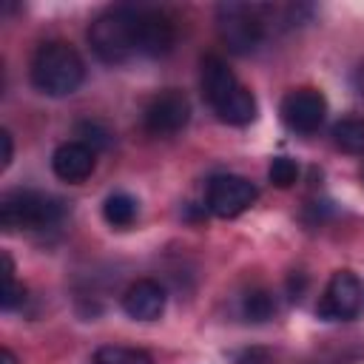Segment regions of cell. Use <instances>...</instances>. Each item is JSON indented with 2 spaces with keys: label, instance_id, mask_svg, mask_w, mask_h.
Returning <instances> with one entry per match:
<instances>
[{
  "label": "cell",
  "instance_id": "cell-2",
  "mask_svg": "<svg viewBox=\"0 0 364 364\" xmlns=\"http://www.w3.org/2000/svg\"><path fill=\"white\" fill-rule=\"evenodd\" d=\"M136 23H139V9L136 6H111L102 14L94 17L88 28V43L91 51L108 63H125L131 54H136Z\"/></svg>",
  "mask_w": 364,
  "mask_h": 364
},
{
  "label": "cell",
  "instance_id": "cell-13",
  "mask_svg": "<svg viewBox=\"0 0 364 364\" xmlns=\"http://www.w3.org/2000/svg\"><path fill=\"white\" fill-rule=\"evenodd\" d=\"M213 111L228 125H247L256 119V97L245 85H236L222 102L213 105Z\"/></svg>",
  "mask_w": 364,
  "mask_h": 364
},
{
  "label": "cell",
  "instance_id": "cell-17",
  "mask_svg": "<svg viewBox=\"0 0 364 364\" xmlns=\"http://www.w3.org/2000/svg\"><path fill=\"white\" fill-rule=\"evenodd\" d=\"M74 134H77V142L88 145L94 154L102 151V148H108V145H111V136H114V134H111L102 122H97V119H82V122H77Z\"/></svg>",
  "mask_w": 364,
  "mask_h": 364
},
{
  "label": "cell",
  "instance_id": "cell-7",
  "mask_svg": "<svg viewBox=\"0 0 364 364\" xmlns=\"http://www.w3.org/2000/svg\"><path fill=\"white\" fill-rule=\"evenodd\" d=\"M208 210L219 219H233L256 202V185L236 173H219L208 182Z\"/></svg>",
  "mask_w": 364,
  "mask_h": 364
},
{
  "label": "cell",
  "instance_id": "cell-18",
  "mask_svg": "<svg viewBox=\"0 0 364 364\" xmlns=\"http://www.w3.org/2000/svg\"><path fill=\"white\" fill-rule=\"evenodd\" d=\"M242 310H245V316L250 318V321H267L273 313H276V301H273V296L267 293V290H250L247 296H245V301H242Z\"/></svg>",
  "mask_w": 364,
  "mask_h": 364
},
{
  "label": "cell",
  "instance_id": "cell-8",
  "mask_svg": "<svg viewBox=\"0 0 364 364\" xmlns=\"http://www.w3.org/2000/svg\"><path fill=\"white\" fill-rule=\"evenodd\" d=\"M324 114H327V100L316 88H293L282 100V119L290 131L313 134L321 128Z\"/></svg>",
  "mask_w": 364,
  "mask_h": 364
},
{
  "label": "cell",
  "instance_id": "cell-14",
  "mask_svg": "<svg viewBox=\"0 0 364 364\" xmlns=\"http://www.w3.org/2000/svg\"><path fill=\"white\" fill-rule=\"evenodd\" d=\"M136 210H139L136 199L131 193H122V191L111 193L105 199V205H102V216H105V222L111 228H131L134 219H136Z\"/></svg>",
  "mask_w": 364,
  "mask_h": 364
},
{
  "label": "cell",
  "instance_id": "cell-20",
  "mask_svg": "<svg viewBox=\"0 0 364 364\" xmlns=\"http://www.w3.org/2000/svg\"><path fill=\"white\" fill-rule=\"evenodd\" d=\"M236 364H273V355L264 347H247L236 355Z\"/></svg>",
  "mask_w": 364,
  "mask_h": 364
},
{
  "label": "cell",
  "instance_id": "cell-4",
  "mask_svg": "<svg viewBox=\"0 0 364 364\" xmlns=\"http://www.w3.org/2000/svg\"><path fill=\"white\" fill-rule=\"evenodd\" d=\"M216 31L230 54L245 57L259 48V43L264 37V23L259 17V9H253V6L222 3L216 9Z\"/></svg>",
  "mask_w": 364,
  "mask_h": 364
},
{
  "label": "cell",
  "instance_id": "cell-22",
  "mask_svg": "<svg viewBox=\"0 0 364 364\" xmlns=\"http://www.w3.org/2000/svg\"><path fill=\"white\" fill-rule=\"evenodd\" d=\"M0 364H17V355H14L9 347H3V350H0Z\"/></svg>",
  "mask_w": 364,
  "mask_h": 364
},
{
  "label": "cell",
  "instance_id": "cell-12",
  "mask_svg": "<svg viewBox=\"0 0 364 364\" xmlns=\"http://www.w3.org/2000/svg\"><path fill=\"white\" fill-rule=\"evenodd\" d=\"M199 82H202V94L205 100L210 102V108L216 102H222L236 85H242L236 80V74L228 68V63L219 57V54H208L202 57V74H199Z\"/></svg>",
  "mask_w": 364,
  "mask_h": 364
},
{
  "label": "cell",
  "instance_id": "cell-10",
  "mask_svg": "<svg viewBox=\"0 0 364 364\" xmlns=\"http://www.w3.org/2000/svg\"><path fill=\"white\" fill-rule=\"evenodd\" d=\"M94 168H97V154L88 145L77 142V139L57 145L54 154H51V171L63 182H71V185L85 182L94 173Z\"/></svg>",
  "mask_w": 364,
  "mask_h": 364
},
{
  "label": "cell",
  "instance_id": "cell-21",
  "mask_svg": "<svg viewBox=\"0 0 364 364\" xmlns=\"http://www.w3.org/2000/svg\"><path fill=\"white\" fill-rule=\"evenodd\" d=\"M0 142H3V156H0V168L6 171L11 165V156H14V145H11V134L3 128L0 131Z\"/></svg>",
  "mask_w": 364,
  "mask_h": 364
},
{
  "label": "cell",
  "instance_id": "cell-6",
  "mask_svg": "<svg viewBox=\"0 0 364 364\" xmlns=\"http://www.w3.org/2000/svg\"><path fill=\"white\" fill-rule=\"evenodd\" d=\"M188 119H191V102L176 88H165L154 94L142 111V125L151 136H171L182 131Z\"/></svg>",
  "mask_w": 364,
  "mask_h": 364
},
{
  "label": "cell",
  "instance_id": "cell-16",
  "mask_svg": "<svg viewBox=\"0 0 364 364\" xmlns=\"http://www.w3.org/2000/svg\"><path fill=\"white\" fill-rule=\"evenodd\" d=\"M94 364H154V358L139 347L105 344L94 353Z\"/></svg>",
  "mask_w": 364,
  "mask_h": 364
},
{
  "label": "cell",
  "instance_id": "cell-19",
  "mask_svg": "<svg viewBox=\"0 0 364 364\" xmlns=\"http://www.w3.org/2000/svg\"><path fill=\"white\" fill-rule=\"evenodd\" d=\"M267 176H270V182L276 188H290L299 179V165L293 159H287V156H276L270 162V168H267Z\"/></svg>",
  "mask_w": 364,
  "mask_h": 364
},
{
  "label": "cell",
  "instance_id": "cell-1",
  "mask_svg": "<svg viewBox=\"0 0 364 364\" xmlns=\"http://www.w3.org/2000/svg\"><path fill=\"white\" fill-rule=\"evenodd\" d=\"M85 80V63L65 40L43 43L31 57V82L48 97H68Z\"/></svg>",
  "mask_w": 364,
  "mask_h": 364
},
{
  "label": "cell",
  "instance_id": "cell-5",
  "mask_svg": "<svg viewBox=\"0 0 364 364\" xmlns=\"http://www.w3.org/2000/svg\"><path fill=\"white\" fill-rule=\"evenodd\" d=\"M364 307V287L355 273L336 270L318 301V316L327 321H353Z\"/></svg>",
  "mask_w": 364,
  "mask_h": 364
},
{
  "label": "cell",
  "instance_id": "cell-23",
  "mask_svg": "<svg viewBox=\"0 0 364 364\" xmlns=\"http://www.w3.org/2000/svg\"><path fill=\"white\" fill-rule=\"evenodd\" d=\"M355 82H358V91L364 94V63H361V68L355 71Z\"/></svg>",
  "mask_w": 364,
  "mask_h": 364
},
{
  "label": "cell",
  "instance_id": "cell-15",
  "mask_svg": "<svg viewBox=\"0 0 364 364\" xmlns=\"http://www.w3.org/2000/svg\"><path fill=\"white\" fill-rule=\"evenodd\" d=\"M333 142L344 154H361L364 151V119L361 117H344L333 125Z\"/></svg>",
  "mask_w": 364,
  "mask_h": 364
},
{
  "label": "cell",
  "instance_id": "cell-3",
  "mask_svg": "<svg viewBox=\"0 0 364 364\" xmlns=\"http://www.w3.org/2000/svg\"><path fill=\"white\" fill-rule=\"evenodd\" d=\"M63 216V202L43 191L17 188L0 199V225L6 230H40L51 228Z\"/></svg>",
  "mask_w": 364,
  "mask_h": 364
},
{
  "label": "cell",
  "instance_id": "cell-9",
  "mask_svg": "<svg viewBox=\"0 0 364 364\" xmlns=\"http://www.w3.org/2000/svg\"><path fill=\"white\" fill-rule=\"evenodd\" d=\"M176 43V28L173 20L165 11L156 9H139V23H136V51L145 57H165L171 54Z\"/></svg>",
  "mask_w": 364,
  "mask_h": 364
},
{
  "label": "cell",
  "instance_id": "cell-24",
  "mask_svg": "<svg viewBox=\"0 0 364 364\" xmlns=\"http://www.w3.org/2000/svg\"><path fill=\"white\" fill-rule=\"evenodd\" d=\"M361 176H364V168H361Z\"/></svg>",
  "mask_w": 364,
  "mask_h": 364
},
{
  "label": "cell",
  "instance_id": "cell-11",
  "mask_svg": "<svg viewBox=\"0 0 364 364\" xmlns=\"http://www.w3.org/2000/svg\"><path fill=\"white\" fill-rule=\"evenodd\" d=\"M122 310L134 321H154L165 310V287L154 279H136L122 293Z\"/></svg>",
  "mask_w": 364,
  "mask_h": 364
}]
</instances>
